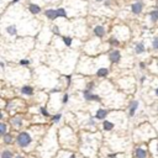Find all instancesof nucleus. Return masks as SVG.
Returning a JSON list of instances; mask_svg holds the SVG:
<instances>
[{"mask_svg":"<svg viewBox=\"0 0 158 158\" xmlns=\"http://www.w3.org/2000/svg\"><path fill=\"white\" fill-rule=\"evenodd\" d=\"M149 17H151V21H152V22H157V21H158V9L152 10V11L149 13Z\"/></svg>","mask_w":158,"mask_h":158,"instance_id":"obj_16","label":"nucleus"},{"mask_svg":"<svg viewBox=\"0 0 158 158\" xmlns=\"http://www.w3.org/2000/svg\"><path fill=\"white\" fill-rule=\"evenodd\" d=\"M6 130H8V126H6L4 122L0 123V135H2L3 137L6 135Z\"/></svg>","mask_w":158,"mask_h":158,"instance_id":"obj_18","label":"nucleus"},{"mask_svg":"<svg viewBox=\"0 0 158 158\" xmlns=\"http://www.w3.org/2000/svg\"><path fill=\"white\" fill-rule=\"evenodd\" d=\"M108 116V110L105 109H98L97 114H95V119L97 120H104Z\"/></svg>","mask_w":158,"mask_h":158,"instance_id":"obj_8","label":"nucleus"},{"mask_svg":"<svg viewBox=\"0 0 158 158\" xmlns=\"http://www.w3.org/2000/svg\"><path fill=\"white\" fill-rule=\"evenodd\" d=\"M66 79H67V84L71 85V83H72V75H67Z\"/></svg>","mask_w":158,"mask_h":158,"instance_id":"obj_32","label":"nucleus"},{"mask_svg":"<svg viewBox=\"0 0 158 158\" xmlns=\"http://www.w3.org/2000/svg\"><path fill=\"white\" fill-rule=\"evenodd\" d=\"M40 111H41V114H42L43 116H50V112L47 111V109H46V108H43V106H42V108H40Z\"/></svg>","mask_w":158,"mask_h":158,"instance_id":"obj_26","label":"nucleus"},{"mask_svg":"<svg viewBox=\"0 0 158 158\" xmlns=\"http://www.w3.org/2000/svg\"><path fill=\"white\" fill-rule=\"evenodd\" d=\"M156 149H157V153H158V142H157V148Z\"/></svg>","mask_w":158,"mask_h":158,"instance_id":"obj_41","label":"nucleus"},{"mask_svg":"<svg viewBox=\"0 0 158 158\" xmlns=\"http://www.w3.org/2000/svg\"><path fill=\"white\" fill-rule=\"evenodd\" d=\"M83 97L86 101H97V103H100L101 101V98L99 95H97V94H94L93 90H88L85 89L83 91Z\"/></svg>","mask_w":158,"mask_h":158,"instance_id":"obj_2","label":"nucleus"},{"mask_svg":"<svg viewBox=\"0 0 158 158\" xmlns=\"http://www.w3.org/2000/svg\"><path fill=\"white\" fill-rule=\"evenodd\" d=\"M2 158H13V152H10V151H8V149L3 151Z\"/></svg>","mask_w":158,"mask_h":158,"instance_id":"obj_20","label":"nucleus"},{"mask_svg":"<svg viewBox=\"0 0 158 158\" xmlns=\"http://www.w3.org/2000/svg\"><path fill=\"white\" fill-rule=\"evenodd\" d=\"M28 10H30L31 14H34V15H37V14L41 13V8L39 5H36V4H30L28 5Z\"/></svg>","mask_w":158,"mask_h":158,"instance_id":"obj_10","label":"nucleus"},{"mask_svg":"<svg viewBox=\"0 0 158 158\" xmlns=\"http://www.w3.org/2000/svg\"><path fill=\"white\" fill-rule=\"evenodd\" d=\"M97 2H103V0H97Z\"/></svg>","mask_w":158,"mask_h":158,"instance_id":"obj_42","label":"nucleus"},{"mask_svg":"<svg viewBox=\"0 0 158 158\" xmlns=\"http://www.w3.org/2000/svg\"><path fill=\"white\" fill-rule=\"evenodd\" d=\"M109 43H110L111 46H119V45H120V41H119L117 39H115V37H111V39L109 40Z\"/></svg>","mask_w":158,"mask_h":158,"instance_id":"obj_23","label":"nucleus"},{"mask_svg":"<svg viewBox=\"0 0 158 158\" xmlns=\"http://www.w3.org/2000/svg\"><path fill=\"white\" fill-rule=\"evenodd\" d=\"M143 10V3L142 2H136L131 5V11L135 14V15H140Z\"/></svg>","mask_w":158,"mask_h":158,"instance_id":"obj_4","label":"nucleus"},{"mask_svg":"<svg viewBox=\"0 0 158 158\" xmlns=\"http://www.w3.org/2000/svg\"><path fill=\"white\" fill-rule=\"evenodd\" d=\"M15 158H24V157H22V156H16Z\"/></svg>","mask_w":158,"mask_h":158,"instance_id":"obj_39","label":"nucleus"},{"mask_svg":"<svg viewBox=\"0 0 158 158\" xmlns=\"http://www.w3.org/2000/svg\"><path fill=\"white\" fill-rule=\"evenodd\" d=\"M69 158H75V156H74V154H71V156H69Z\"/></svg>","mask_w":158,"mask_h":158,"instance_id":"obj_38","label":"nucleus"},{"mask_svg":"<svg viewBox=\"0 0 158 158\" xmlns=\"http://www.w3.org/2000/svg\"><path fill=\"white\" fill-rule=\"evenodd\" d=\"M135 156H136V158H146L147 153H146V151L143 148H136Z\"/></svg>","mask_w":158,"mask_h":158,"instance_id":"obj_13","label":"nucleus"},{"mask_svg":"<svg viewBox=\"0 0 158 158\" xmlns=\"http://www.w3.org/2000/svg\"><path fill=\"white\" fill-rule=\"evenodd\" d=\"M30 63H31V59H21L20 61L21 66H27V64H30Z\"/></svg>","mask_w":158,"mask_h":158,"instance_id":"obj_27","label":"nucleus"},{"mask_svg":"<svg viewBox=\"0 0 158 158\" xmlns=\"http://www.w3.org/2000/svg\"><path fill=\"white\" fill-rule=\"evenodd\" d=\"M116 157H117V154H116V153H114V154H109V156H108V158H116Z\"/></svg>","mask_w":158,"mask_h":158,"instance_id":"obj_34","label":"nucleus"},{"mask_svg":"<svg viewBox=\"0 0 158 158\" xmlns=\"http://www.w3.org/2000/svg\"><path fill=\"white\" fill-rule=\"evenodd\" d=\"M13 123L15 126H17V127H20V126L22 125V120L20 117H15V119H13Z\"/></svg>","mask_w":158,"mask_h":158,"instance_id":"obj_22","label":"nucleus"},{"mask_svg":"<svg viewBox=\"0 0 158 158\" xmlns=\"http://www.w3.org/2000/svg\"><path fill=\"white\" fill-rule=\"evenodd\" d=\"M145 80H146V77H145V75H143V77H141V83H143Z\"/></svg>","mask_w":158,"mask_h":158,"instance_id":"obj_36","label":"nucleus"},{"mask_svg":"<svg viewBox=\"0 0 158 158\" xmlns=\"http://www.w3.org/2000/svg\"><path fill=\"white\" fill-rule=\"evenodd\" d=\"M63 42H64V45L67 47H71L73 43V39L72 37H63Z\"/></svg>","mask_w":158,"mask_h":158,"instance_id":"obj_19","label":"nucleus"},{"mask_svg":"<svg viewBox=\"0 0 158 158\" xmlns=\"http://www.w3.org/2000/svg\"><path fill=\"white\" fill-rule=\"evenodd\" d=\"M57 15H58V17H67V11H66V9L58 8V9H57Z\"/></svg>","mask_w":158,"mask_h":158,"instance_id":"obj_17","label":"nucleus"},{"mask_svg":"<svg viewBox=\"0 0 158 158\" xmlns=\"http://www.w3.org/2000/svg\"><path fill=\"white\" fill-rule=\"evenodd\" d=\"M52 31H53V32H54L56 35H61V31H59V27H58V26H53Z\"/></svg>","mask_w":158,"mask_h":158,"instance_id":"obj_29","label":"nucleus"},{"mask_svg":"<svg viewBox=\"0 0 158 158\" xmlns=\"http://www.w3.org/2000/svg\"><path fill=\"white\" fill-rule=\"evenodd\" d=\"M138 105H140V103L137 100H132L130 103V105H129V116H134L135 115L136 110L138 109Z\"/></svg>","mask_w":158,"mask_h":158,"instance_id":"obj_6","label":"nucleus"},{"mask_svg":"<svg viewBox=\"0 0 158 158\" xmlns=\"http://www.w3.org/2000/svg\"><path fill=\"white\" fill-rule=\"evenodd\" d=\"M108 74H109V68L103 67V68H99V69L97 71V75H98V77H106Z\"/></svg>","mask_w":158,"mask_h":158,"instance_id":"obj_14","label":"nucleus"},{"mask_svg":"<svg viewBox=\"0 0 158 158\" xmlns=\"http://www.w3.org/2000/svg\"><path fill=\"white\" fill-rule=\"evenodd\" d=\"M13 141H14V137H13V135H5V136H4V142H5L6 145L11 143Z\"/></svg>","mask_w":158,"mask_h":158,"instance_id":"obj_21","label":"nucleus"},{"mask_svg":"<svg viewBox=\"0 0 158 158\" xmlns=\"http://www.w3.org/2000/svg\"><path fill=\"white\" fill-rule=\"evenodd\" d=\"M21 93L25 94V95L30 97V95H32V94H34V88L30 86V85H25V86L21 88Z\"/></svg>","mask_w":158,"mask_h":158,"instance_id":"obj_11","label":"nucleus"},{"mask_svg":"<svg viewBox=\"0 0 158 158\" xmlns=\"http://www.w3.org/2000/svg\"><path fill=\"white\" fill-rule=\"evenodd\" d=\"M6 34L10 35V36H15L17 34V27L15 25H10L6 27Z\"/></svg>","mask_w":158,"mask_h":158,"instance_id":"obj_12","label":"nucleus"},{"mask_svg":"<svg viewBox=\"0 0 158 158\" xmlns=\"http://www.w3.org/2000/svg\"><path fill=\"white\" fill-rule=\"evenodd\" d=\"M157 112H158V106H157Z\"/></svg>","mask_w":158,"mask_h":158,"instance_id":"obj_43","label":"nucleus"},{"mask_svg":"<svg viewBox=\"0 0 158 158\" xmlns=\"http://www.w3.org/2000/svg\"><path fill=\"white\" fill-rule=\"evenodd\" d=\"M16 141H17V145L20 147L25 148V147L30 146V143L32 142V138H31L30 134H27V132H20L17 135V137H16Z\"/></svg>","mask_w":158,"mask_h":158,"instance_id":"obj_1","label":"nucleus"},{"mask_svg":"<svg viewBox=\"0 0 158 158\" xmlns=\"http://www.w3.org/2000/svg\"><path fill=\"white\" fill-rule=\"evenodd\" d=\"M0 67L4 69V68H5V63H4V62H0Z\"/></svg>","mask_w":158,"mask_h":158,"instance_id":"obj_35","label":"nucleus"},{"mask_svg":"<svg viewBox=\"0 0 158 158\" xmlns=\"http://www.w3.org/2000/svg\"><path fill=\"white\" fill-rule=\"evenodd\" d=\"M140 68H141V69H145V68H146V64H145L143 62H141V63H140Z\"/></svg>","mask_w":158,"mask_h":158,"instance_id":"obj_33","label":"nucleus"},{"mask_svg":"<svg viewBox=\"0 0 158 158\" xmlns=\"http://www.w3.org/2000/svg\"><path fill=\"white\" fill-rule=\"evenodd\" d=\"M45 15H46V17H47L48 20H51V21H53V20H56V19L58 17V15H57V9H48V10L45 11Z\"/></svg>","mask_w":158,"mask_h":158,"instance_id":"obj_7","label":"nucleus"},{"mask_svg":"<svg viewBox=\"0 0 158 158\" xmlns=\"http://www.w3.org/2000/svg\"><path fill=\"white\" fill-rule=\"evenodd\" d=\"M152 47L153 50H158V37H154L152 40Z\"/></svg>","mask_w":158,"mask_h":158,"instance_id":"obj_24","label":"nucleus"},{"mask_svg":"<svg viewBox=\"0 0 158 158\" xmlns=\"http://www.w3.org/2000/svg\"><path fill=\"white\" fill-rule=\"evenodd\" d=\"M61 119H62V114H57V115H54V116L52 117V121H53V122H59Z\"/></svg>","mask_w":158,"mask_h":158,"instance_id":"obj_25","label":"nucleus"},{"mask_svg":"<svg viewBox=\"0 0 158 158\" xmlns=\"http://www.w3.org/2000/svg\"><path fill=\"white\" fill-rule=\"evenodd\" d=\"M146 52V47L143 45V42H138L136 46H135V53L136 54H142Z\"/></svg>","mask_w":158,"mask_h":158,"instance_id":"obj_9","label":"nucleus"},{"mask_svg":"<svg viewBox=\"0 0 158 158\" xmlns=\"http://www.w3.org/2000/svg\"><path fill=\"white\" fill-rule=\"evenodd\" d=\"M109 59H110L111 63H119L120 59H121V52L117 51V50L111 51V52L109 53Z\"/></svg>","mask_w":158,"mask_h":158,"instance_id":"obj_3","label":"nucleus"},{"mask_svg":"<svg viewBox=\"0 0 158 158\" xmlns=\"http://www.w3.org/2000/svg\"><path fill=\"white\" fill-rule=\"evenodd\" d=\"M105 32H106V31H105L104 26L98 25V26L94 27V35H95L97 37H99V39H103L105 36Z\"/></svg>","mask_w":158,"mask_h":158,"instance_id":"obj_5","label":"nucleus"},{"mask_svg":"<svg viewBox=\"0 0 158 158\" xmlns=\"http://www.w3.org/2000/svg\"><path fill=\"white\" fill-rule=\"evenodd\" d=\"M17 2H20V0H13V3H17Z\"/></svg>","mask_w":158,"mask_h":158,"instance_id":"obj_40","label":"nucleus"},{"mask_svg":"<svg viewBox=\"0 0 158 158\" xmlns=\"http://www.w3.org/2000/svg\"><path fill=\"white\" fill-rule=\"evenodd\" d=\"M93 119H94V117H90V119L88 120V123H89L90 126H94V125H95V121H94Z\"/></svg>","mask_w":158,"mask_h":158,"instance_id":"obj_31","label":"nucleus"},{"mask_svg":"<svg viewBox=\"0 0 158 158\" xmlns=\"http://www.w3.org/2000/svg\"><path fill=\"white\" fill-rule=\"evenodd\" d=\"M154 93H156V95H157V97H158V88H157V89H156V90H154Z\"/></svg>","mask_w":158,"mask_h":158,"instance_id":"obj_37","label":"nucleus"},{"mask_svg":"<svg viewBox=\"0 0 158 158\" xmlns=\"http://www.w3.org/2000/svg\"><path fill=\"white\" fill-rule=\"evenodd\" d=\"M68 99H69V95H68V94H64V97H63V99H62V103L63 104H67L68 103Z\"/></svg>","mask_w":158,"mask_h":158,"instance_id":"obj_30","label":"nucleus"},{"mask_svg":"<svg viewBox=\"0 0 158 158\" xmlns=\"http://www.w3.org/2000/svg\"><path fill=\"white\" fill-rule=\"evenodd\" d=\"M103 129L105 130V131H111L112 129H114V123L111 122V121H104V123H103Z\"/></svg>","mask_w":158,"mask_h":158,"instance_id":"obj_15","label":"nucleus"},{"mask_svg":"<svg viewBox=\"0 0 158 158\" xmlns=\"http://www.w3.org/2000/svg\"><path fill=\"white\" fill-rule=\"evenodd\" d=\"M94 86H95V83H94V82H90V83L86 84V89H88V90H93Z\"/></svg>","mask_w":158,"mask_h":158,"instance_id":"obj_28","label":"nucleus"}]
</instances>
